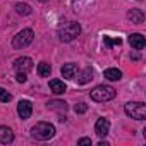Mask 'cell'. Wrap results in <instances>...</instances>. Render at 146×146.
I'll use <instances>...</instances> for the list:
<instances>
[{
  "mask_svg": "<svg viewBox=\"0 0 146 146\" xmlns=\"http://www.w3.org/2000/svg\"><path fill=\"white\" fill-rule=\"evenodd\" d=\"M81 35V26L74 21H67L58 26V38L60 41H72Z\"/></svg>",
  "mask_w": 146,
  "mask_h": 146,
  "instance_id": "6da1fadb",
  "label": "cell"
},
{
  "mask_svg": "<svg viewBox=\"0 0 146 146\" xmlns=\"http://www.w3.org/2000/svg\"><path fill=\"white\" fill-rule=\"evenodd\" d=\"M31 136L38 141H46L52 139L55 136V127L48 122H38L33 129H31Z\"/></svg>",
  "mask_w": 146,
  "mask_h": 146,
  "instance_id": "7a4b0ae2",
  "label": "cell"
},
{
  "mask_svg": "<svg viewBox=\"0 0 146 146\" xmlns=\"http://www.w3.org/2000/svg\"><path fill=\"white\" fill-rule=\"evenodd\" d=\"M115 90L112 88V86H105V84H102V86H96L91 93H90V96H91V100L93 102H98V103H105V102H110V100H113L115 98Z\"/></svg>",
  "mask_w": 146,
  "mask_h": 146,
  "instance_id": "3957f363",
  "label": "cell"
},
{
  "mask_svg": "<svg viewBox=\"0 0 146 146\" xmlns=\"http://www.w3.org/2000/svg\"><path fill=\"white\" fill-rule=\"evenodd\" d=\"M125 115L136 120H144L146 119V105L143 102H131L125 105Z\"/></svg>",
  "mask_w": 146,
  "mask_h": 146,
  "instance_id": "277c9868",
  "label": "cell"
},
{
  "mask_svg": "<svg viewBox=\"0 0 146 146\" xmlns=\"http://www.w3.org/2000/svg\"><path fill=\"white\" fill-rule=\"evenodd\" d=\"M33 38H35L33 29H23V31H19V33L14 36L12 46H14L16 50H23V48H26V46L33 41Z\"/></svg>",
  "mask_w": 146,
  "mask_h": 146,
  "instance_id": "5b68a950",
  "label": "cell"
},
{
  "mask_svg": "<svg viewBox=\"0 0 146 146\" xmlns=\"http://www.w3.org/2000/svg\"><path fill=\"white\" fill-rule=\"evenodd\" d=\"M14 69L16 72H29L33 69V60L29 57H19L14 60Z\"/></svg>",
  "mask_w": 146,
  "mask_h": 146,
  "instance_id": "8992f818",
  "label": "cell"
},
{
  "mask_svg": "<svg viewBox=\"0 0 146 146\" xmlns=\"http://www.w3.org/2000/svg\"><path fill=\"white\" fill-rule=\"evenodd\" d=\"M31 112H33V105H31V102H28V100H21V102L17 103V113H19V117H21L23 120L29 119V117H31Z\"/></svg>",
  "mask_w": 146,
  "mask_h": 146,
  "instance_id": "52a82bcc",
  "label": "cell"
},
{
  "mask_svg": "<svg viewBox=\"0 0 146 146\" xmlns=\"http://www.w3.org/2000/svg\"><path fill=\"white\" fill-rule=\"evenodd\" d=\"M108 131H110V122L107 120V119H98L96 120V124H95V132L100 136V137H105L107 134H108Z\"/></svg>",
  "mask_w": 146,
  "mask_h": 146,
  "instance_id": "ba28073f",
  "label": "cell"
},
{
  "mask_svg": "<svg viewBox=\"0 0 146 146\" xmlns=\"http://www.w3.org/2000/svg\"><path fill=\"white\" fill-rule=\"evenodd\" d=\"M129 45H131L134 50H143V48H144V45H146L144 36H143V35H139V33L131 35V36H129Z\"/></svg>",
  "mask_w": 146,
  "mask_h": 146,
  "instance_id": "9c48e42d",
  "label": "cell"
},
{
  "mask_svg": "<svg viewBox=\"0 0 146 146\" xmlns=\"http://www.w3.org/2000/svg\"><path fill=\"white\" fill-rule=\"evenodd\" d=\"M60 72H62V76H64L65 79H74L76 74H78V65H76V64H65V65L60 69Z\"/></svg>",
  "mask_w": 146,
  "mask_h": 146,
  "instance_id": "30bf717a",
  "label": "cell"
},
{
  "mask_svg": "<svg viewBox=\"0 0 146 146\" xmlns=\"http://www.w3.org/2000/svg\"><path fill=\"white\" fill-rule=\"evenodd\" d=\"M14 141V132L5 127V125H0V143H4V144H9Z\"/></svg>",
  "mask_w": 146,
  "mask_h": 146,
  "instance_id": "8fae6325",
  "label": "cell"
},
{
  "mask_svg": "<svg viewBox=\"0 0 146 146\" xmlns=\"http://www.w3.org/2000/svg\"><path fill=\"white\" fill-rule=\"evenodd\" d=\"M50 90H52V93H55V95H62V93L67 91V86H65V83L60 81V79H52V81H50Z\"/></svg>",
  "mask_w": 146,
  "mask_h": 146,
  "instance_id": "7c38bea8",
  "label": "cell"
},
{
  "mask_svg": "<svg viewBox=\"0 0 146 146\" xmlns=\"http://www.w3.org/2000/svg\"><path fill=\"white\" fill-rule=\"evenodd\" d=\"M127 19L132 21L134 24H141V23L144 21V14H143L139 9H132V11L127 12Z\"/></svg>",
  "mask_w": 146,
  "mask_h": 146,
  "instance_id": "4fadbf2b",
  "label": "cell"
},
{
  "mask_svg": "<svg viewBox=\"0 0 146 146\" xmlns=\"http://www.w3.org/2000/svg\"><path fill=\"white\" fill-rule=\"evenodd\" d=\"M93 79V69L91 67H86L83 72H81V76H79V84H86V83H90Z\"/></svg>",
  "mask_w": 146,
  "mask_h": 146,
  "instance_id": "5bb4252c",
  "label": "cell"
},
{
  "mask_svg": "<svg viewBox=\"0 0 146 146\" xmlns=\"http://www.w3.org/2000/svg\"><path fill=\"white\" fill-rule=\"evenodd\" d=\"M105 78L108 79V81H119L120 78H122V72L119 70V69H107L105 70Z\"/></svg>",
  "mask_w": 146,
  "mask_h": 146,
  "instance_id": "9a60e30c",
  "label": "cell"
},
{
  "mask_svg": "<svg viewBox=\"0 0 146 146\" xmlns=\"http://www.w3.org/2000/svg\"><path fill=\"white\" fill-rule=\"evenodd\" d=\"M48 108L50 110H57V112H65L67 110V103L60 102V100H53V102H48Z\"/></svg>",
  "mask_w": 146,
  "mask_h": 146,
  "instance_id": "2e32d148",
  "label": "cell"
},
{
  "mask_svg": "<svg viewBox=\"0 0 146 146\" xmlns=\"http://www.w3.org/2000/svg\"><path fill=\"white\" fill-rule=\"evenodd\" d=\"M36 70H38V74H40L41 78H48L50 72H52V67H50V64H46V62H40Z\"/></svg>",
  "mask_w": 146,
  "mask_h": 146,
  "instance_id": "e0dca14e",
  "label": "cell"
},
{
  "mask_svg": "<svg viewBox=\"0 0 146 146\" xmlns=\"http://www.w3.org/2000/svg\"><path fill=\"white\" fill-rule=\"evenodd\" d=\"M16 12L17 14H23V16H28V14H31V7L28 5V4H16Z\"/></svg>",
  "mask_w": 146,
  "mask_h": 146,
  "instance_id": "ac0fdd59",
  "label": "cell"
},
{
  "mask_svg": "<svg viewBox=\"0 0 146 146\" xmlns=\"http://www.w3.org/2000/svg\"><path fill=\"white\" fill-rule=\"evenodd\" d=\"M12 100V95L7 91V90H4L2 86H0V102H4V103H9Z\"/></svg>",
  "mask_w": 146,
  "mask_h": 146,
  "instance_id": "d6986e66",
  "label": "cell"
},
{
  "mask_svg": "<svg viewBox=\"0 0 146 146\" xmlns=\"http://www.w3.org/2000/svg\"><path fill=\"white\" fill-rule=\"evenodd\" d=\"M105 45L107 46H113V45H117V46H120L122 45V40L120 38H110V36H105Z\"/></svg>",
  "mask_w": 146,
  "mask_h": 146,
  "instance_id": "ffe728a7",
  "label": "cell"
},
{
  "mask_svg": "<svg viewBox=\"0 0 146 146\" xmlns=\"http://www.w3.org/2000/svg\"><path fill=\"white\" fill-rule=\"evenodd\" d=\"M86 110H88V105H86V103H78V105L74 107V112H76V113H84Z\"/></svg>",
  "mask_w": 146,
  "mask_h": 146,
  "instance_id": "44dd1931",
  "label": "cell"
},
{
  "mask_svg": "<svg viewBox=\"0 0 146 146\" xmlns=\"http://www.w3.org/2000/svg\"><path fill=\"white\" fill-rule=\"evenodd\" d=\"M16 79H17V83H26V72H17V76H16Z\"/></svg>",
  "mask_w": 146,
  "mask_h": 146,
  "instance_id": "7402d4cb",
  "label": "cell"
},
{
  "mask_svg": "<svg viewBox=\"0 0 146 146\" xmlns=\"http://www.w3.org/2000/svg\"><path fill=\"white\" fill-rule=\"evenodd\" d=\"M78 144H91V139H90V137H81V139L78 141Z\"/></svg>",
  "mask_w": 146,
  "mask_h": 146,
  "instance_id": "603a6c76",
  "label": "cell"
},
{
  "mask_svg": "<svg viewBox=\"0 0 146 146\" xmlns=\"http://www.w3.org/2000/svg\"><path fill=\"white\" fill-rule=\"evenodd\" d=\"M98 146H108V143H107V141H100Z\"/></svg>",
  "mask_w": 146,
  "mask_h": 146,
  "instance_id": "cb8c5ba5",
  "label": "cell"
},
{
  "mask_svg": "<svg viewBox=\"0 0 146 146\" xmlns=\"http://www.w3.org/2000/svg\"><path fill=\"white\" fill-rule=\"evenodd\" d=\"M40 2H48V0H40Z\"/></svg>",
  "mask_w": 146,
  "mask_h": 146,
  "instance_id": "d4e9b609",
  "label": "cell"
}]
</instances>
